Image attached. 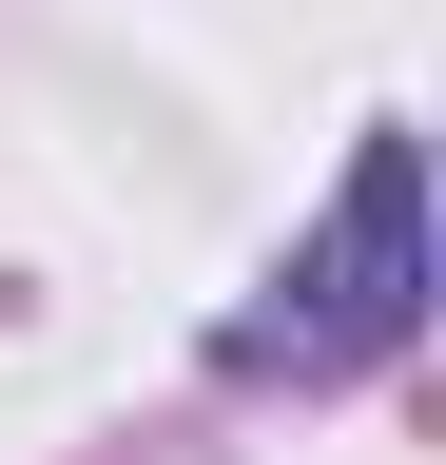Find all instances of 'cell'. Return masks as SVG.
I'll return each instance as SVG.
<instances>
[{
  "mask_svg": "<svg viewBox=\"0 0 446 465\" xmlns=\"http://www.w3.org/2000/svg\"><path fill=\"white\" fill-rule=\"evenodd\" d=\"M408 311H427V155L369 136L350 194H330V232L272 272V311H233V369L350 388V369H388V349H408Z\"/></svg>",
  "mask_w": 446,
  "mask_h": 465,
  "instance_id": "obj_1",
  "label": "cell"
}]
</instances>
